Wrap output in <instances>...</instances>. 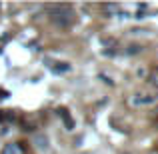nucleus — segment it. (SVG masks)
<instances>
[{
  "mask_svg": "<svg viewBox=\"0 0 158 154\" xmlns=\"http://www.w3.org/2000/svg\"><path fill=\"white\" fill-rule=\"evenodd\" d=\"M4 154H22V148H20L18 144H10V146H6Z\"/></svg>",
  "mask_w": 158,
  "mask_h": 154,
  "instance_id": "1",
  "label": "nucleus"
}]
</instances>
